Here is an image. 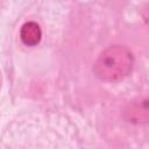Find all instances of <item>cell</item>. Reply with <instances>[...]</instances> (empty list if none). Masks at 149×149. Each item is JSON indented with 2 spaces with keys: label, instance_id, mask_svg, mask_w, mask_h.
<instances>
[{
  "label": "cell",
  "instance_id": "6da1fadb",
  "mask_svg": "<svg viewBox=\"0 0 149 149\" xmlns=\"http://www.w3.org/2000/svg\"><path fill=\"white\" fill-rule=\"evenodd\" d=\"M134 66V56L125 45H111L106 48L93 64V73L97 78L107 83H116L128 77Z\"/></svg>",
  "mask_w": 149,
  "mask_h": 149
},
{
  "label": "cell",
  "instance_id": "3957f363",
  "mask_svg": "<svg viewBox=\"0 0 149 149\" xmlns=\"http://www.w3.org/2000/svg\"><path fill=\"white\" fill-rule=\"evenodd\" d=\"M42 30L37 22L28 21L20 29V40L27 47H35L41 42Z\"/></svg>",
  "mask_w": 149,
  "mask_h": 149
},
{
  "label": "cell",
  "instance_id": "7a4b0ae2",
  "mask_svg": "<svg viewBox=\"0 0 149 149\" xmlns=\"http://www.w3.org/2000/svg\"><path fill=\"white\" fill-rule=\"evenodd\" d=\"M123 119L132 125H149V98H137L127 104Z\"/></svg>",
  "mask_w": 149,
  "mask_h": 149
},
{
  "label": "cell",
  "instance_id": "277c9868",
  "mask_svg": "<svg viewBox=\"0 0 149 149\" xmlns=\"http://www.w3.org/2000/svg\"><path fill=\"white\" fill-rule=\"evenodd\" d=\"M141 15H142V19H143V22L146 23V26L149 28V5L144 6L141 10Z\"/></svg>",
  "mask_w": 149,
  "mask_h": 149
}]
</instances>
